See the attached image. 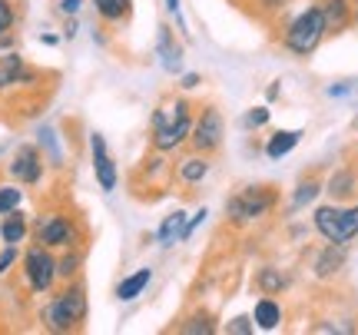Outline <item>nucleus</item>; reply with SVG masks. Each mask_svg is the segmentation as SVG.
<instances>
[{
    "instance_id": "obj_24",
    "label": "nucleus",
    "mask_w": 358,
    "mask_h": 335,
    "mask_svg": "<svg viewBox=\"0 0 358 335\" xmlns=\"http://www.w3.org/2000/svg\"><path fill=\"white\" fill-rule=\"evenodd\" d=\"M182 232H186V213L176 209V213H169L166 220H163V226H159V232H156V239H159V245H173L176 239H182Z\"/></svg>"
},
{
    "instance_id": "obj_26",
    "label": "nucleus",
    "mask_w": 358,
    "mask_h": 335,
    "mask_svg": "<svg viewBox=\"0 0 358 335\" xmlns=\"http://www.w3.org/2000/svg\"><path fill=\"white\" fill-rule=\"evenodd\" d=\"M80 266H83V252H80V249H73V245H70V249H66L64 256H60V262H57V276H60V279H66V283H70V279H77Z\"/></svg>"
},
{
    "instance_id": "obj_3",
    "label": "nucleus",
    "mask_w": 358,
    "mask_h": 335,
    "mask_svg": "<svg viewBox=\"0 0 358 335\" xmlns=\"http://www.w3.org/2000/svg\"><path fill=\"white\" fill-rule=\"evenodd\" d=\"M282 30H285V34H282V47L292 53V57H299V60L312 57V53L322 47V40L329 37V34H325V17H322L319 3H308L306 10L295 13Z\"/></svg>"
},
{
    "instance_id": "obj_16",
    "label": "nucleus",
    "mask_w": 358,
    "mask_h": 335,
    "mask_svg": "<svg viewBox=\"0 0 358 335\" xmlns=\"http://www.w3.org/2000/svg\"><path fill=\"white\" fill-rule=\"evenodd\" d=\"M30 73H27L24 66V57L20 53H7L3 60H0V90H7V87H17V83H27Z\"/></svg>"
},
{
    "instance_id": "obj_36",
    "label": "nucleus",
    "mask_w": 358,
    "mask_h": 335,
    "mask_svg": "<svg viewBox=\"0 0 358 335\" xmlns=\"http://www.w3.org/2000/svg\"><path fill=\"white\" fill-rule=\"evenodd\" d=\"M166 10H169V13H176V17H179V0H166Z\"/></svg>"
},
{
    "instance_id": "obj_5",
    "label": "nucleus",
    "mask_w": 358,
    "mask_h": 335,
    "mask_svg": "<svg viewBox=\"0 0 358 335\" xmlns=\"http://www.w3.org/2000/svg\"><path fill=\"white\" fill-rule=\"evenodd\" d=\"M189 150L203 156H216L226 143V116L219 110L216 104H206L196 110V120H192V129H189Z\"/></svg>"
},
{
    "instance_id": "obj_31",
    "label": "nucleus",
    "mask_w": 358,
    "mask_h": 335,
    "mask_svg": "<svg viewBox=\"0 0 358 335\" xmlns=\"http://www.w3.org/2000/svg\"><path fill=\"white\" fill-rule=\"evenodd\" d=\"M285 10V0H256V13L266 20V13H282Z\"/></svg>"
},
{
    "instance_id": "obj_32",
    "label": "nucleus",
    "mask_w": 358,
    "mask_h": 335,
    "mask_svg": "<svg viewBox=\"0 0 358 335\" xmlns=\"http://www.w3.org/2000/svg\"><path fill=\"white\" fill-rule=\"evenodd\" d=\"M13 262H17V245H10V243H7V249L0 252V276H3V272L10 269Z\"/></svg>"
},
{
    "instance_id": "obj_18",
    "label": "nucleus",
    "mask_w": 358,
    "mask_h": 335,
    "mask_svg": "<svg viewBox=\"0 0 358 335\" xmlns=\"http://www.w3.org/2000/svg\"><path fill=\"white\" fill-rule=\"evenodd\" d=\"M96 17L106 24H127L133 17V0H93Z\"/></svg>"
},
{
    "instance_id": "obj_14",
    "label": "nucleus",
    "mask_w": 358,
    "mask_h": 335,
    "mask_svg": "<svg viewBox=\"0 0 358 335\" xmlns=\"http://www.w3.org/2000/svg\"><path fill=\"white\" fill-rule=\"evenodd\" d=\"M345 245L338 243H329L325 249H319V256L312 262V272H315V279H335L338 272L345 269Z\"/></svg>"
},
{
    "instance_id": "obj_11",
    "label": "nucleus",
    "mask_w": 358,
    "mask_h": 335,
    "mask_svg": "<svg viewBox=\"0 0 358 335\" xmlns=\"http://www.w3.org/2000/svg\"><path fill=\"white\" fill-rule=\"evenodd\" d=\"M322 17H325V34H345L355 24V0H322Z\"/></svg>"
},
{
    "instance_id": "obj_6",
    "label": "nucleus",
    "mask_w": 358,
    "mask_h": 335,
    "mask_svg": "<svg viewBox=\"0 0 358 335\" xmlns=\"http://www.w3.org/2000/svg\"><path fill=\"white\" fill-rule=\"evenodd\" d=\"M312 226L325 243L348 245L358 236V206H319L312 213Z\"/></svg>"
},
{
    "instance_id": "obj_22",
    "label": "nucleus",
    "mask_w": 358,
    "mask_h": 335,
    "mask_svg": "<svg viewBox=\"0 0 358 335\" xmlns=\"http://www.w3.org/2000/svg\"><path fill=\"white\" fill-rule=\"evenodd\" d=\"M27 229H30V226H27V216L20 213V209H10V213L3 216V222H0V239L17 245V243H24Z\"/></svg>"
},
{
    "instance_id": "obj_15",
    "label": "nucleus",
    "mask_w": 358,
    "mask_h": 335,
    "mask_svg": "<svg viewBox=\"0 0 358 335\" xmlns=\"http://www.w3.org/2000/svg\"><path fill=\"white\" fill-rule=\"evenodd\" d=\"M252 285H256L259 296H279V292L289 289V276L282 269H275V266H262V269H256Z\"/></svg>"
},
{
    "instance_id": "obj_10",
    "label": "nucleus",
    "mask_w": 358,
    "mask_h": 335,
    "mask_svg": "<svg viewBox=\"0 0 358 335\" xmlns=\"http://www.w3.org/2000/svg\"><path fill=\"white\" fill-rule=\"evenodd\" d=\"M90 150H93V173H96L100 190H103V193H113L120 173H116L113 156L106 153V140H103L100 133H93V136H90Z\"/></svg>"
},
{
    "instance_id": "obj_1",
    "label": "nucleus",
    "mask_w": 358,
    "mask_h": 335,
    "mask_svg": "<svg viewBox=\"0 0 358 335\" xmlns=\"http://www.w3.org/2000/svg\"><path fill=\"white\" fill-rule=\"evenodd\" d=\"M192 120H196V104L186 97H166L159 100L153 110V123H150V146L159 153H173L189 140Z\"/></svg>"
},
{
    "instance_id": "obj_17",
    "label": "nucleus",
    "mask_w": 358,
    "mask_h": 335,
    "mask_svg": "<svg viewBox=\"0 0 358 335\" xmlns=\"http://www.w3.org/2000/svg\"><path fill=\"white\" fill-rule=\"evenodd\" d=\"M302 140V129H275L266 143V156L268 159H282L285 153H292Z\"/></svg>"
},
{
    "instance_id": "obj_23",
    "label": "nucleus",
    "mask_w": 358,
    "mask_h": 335,
    "mask_svg": "<svg viewBox=\"0 0 358 335\" xmlns=\"http://www.w3.org/2000/svg\"><path fill=\"white\" fill-rule=\"evenodd\" d=\"M325 193L332 196V199H348V196L358 193V180L352 169H338V173H332V180L325 183Z\"/></svg>"
},
{
    "instance_id": "obj_20",
    "label": "nucleus",
    "mask_w": 358,
    "mask_h": 335,
    "mask_svg": "<svg viewBox=\"0 0 358 335\" xmlns=\"http://www.w3.org/2000/svg\"><path fill=\"white\" fill-rule=\"evenodd\" d=\"M176 332H189V335H213L219 329L216 325V315L213 312H192V315H186V319H179L176 325H173Z\"/></svg>"
},
{
    "instance_id": "obj_13",
    "label": "nucleus",
    "mask_w": 358,
    "mask_h": 335,
    "mask_svg": "<svg viewBox=\"0 0 358 335\" xmlns=\"http://www.w3.org/2000/svg\"><path fill=\"white\" fill-rule=\"evenodd\" d=\"M156 53H159V64L166 66L169 73H176L182 66V43L176 40L173 27L169 24H159V34H156Z\"/></svg>"
},
{
    "instance_id": "obj_34",
    "label": "nucleus",
    "mask_w": 358,
    "mask_h": 335,
    "mask_svg": "<svg viewBox=\"0 0 358 335\" xmlns=\"http://www.w3.org/2000/svg\"><path fill=\"white\" fill-rule=\"evenodd\" d=\"M80 3H83V0H60V10H64L66 17H77V13H80Z\"/></svg>"
},
{
    "instance_id": "obj_37",
    "label": "nucleus",
    "mask_w": 358,
    "mask_h": 335,
    "mask_svg": "<svg viewBox=\"0 0 358 335\" xmlns=\"http://www.w3.org/2000/svg\"><path fill=\"white\" fill-rule=\"evenodd\" d=\"M355 20H358V0H355Z\"/></svg>"
},
{
    "instance_id": "obj_21",
    "label": "nucleus",
    "mask_w": 358,
    "mask_h": 335,
    "mask_svg": "<svg viewBox=\"0 0 358 335\" xmlns=\"http://www.w3.org/2000/svg\"><path fill=\"white\" fill-rule=\"evenodd\" d=\"M150 279H153V269H136L133 276H127L123 283L116 285V299L120 302H133L136 296H143V289L150 285Z\"/></svg>"
},
{
    "instance_id": "obj_19",
    "label": "nucleus",
    "mask_w": 358,
    "mask_h": 335,
    "mask_svg": "<svg viewBox=\"0 0 358 335\" xmlns=\"http://www.w3.org/2000/svg\"><path fill=\"white\" fill-rule=\"evenodd\" d=\"M252 322H256L259 329H266V332L279 329V322H282V306L272 296H262L256 302V309H252Z\"/></svg>"
},
{
    "instance_id": "obj_9",
    "label": "nucleus",
    "mask_w": 358,
    "mask_h": 335,
    "mask_svg": "<svg viewBox=\"0 0 358 335\" xmlns=\"http://www.w3.org/2000/svg\"><path fill=\"white\" fill-rule=\"evenodd\" d=\"M10 176L17 183H24V186H34V183H40V176H43V156H40L37 146H20L17 153H13V163H10Z\"/></svg>"
},
{
    "instance_id": "obj_35",
    "label": "nucleus",
    "mask_w": 358,
    "mask_h": 335,
    "mask_svg": "<svg viewBox=\"0 0 358 335\" xmlns=\"http://www.w3.org/2000/svg\"><path fill=\"white\" fill-rule=\"evenodd\" d=\"M352 87L348 83H342V87H329V97H342V93H348Z\"/></svg>"
},
{
    "instance_id": "obj_30",
    "label": "nucleus",
    "mask_w": 358,
    "mask_h": 335,
    "mask_svg": "<svg viewBox=\"0 0 358 335\" xmlns=\"http://www.w3.org/2000/svg\"><path fill=\"white\" fill-rule=\"evenodd\" d=\"M229 332H236V335L256 332V322H252V315H236V319L229 322Z\"/></svg>"
},
{
    "instance_id": "obj_12",
    "label": "nucleus",
    "mask_w": 358,
    "mask_h": 335,
    "mask_svg": "<svg viewBox=\"0 0 358 335\" xmlns=\"http://www.w3.org/2000/svg\"><path fill=\"white\" fill-rule=\"evenodd\" d=\"M209 169H213V156H203L192 150V153H186L176 163V183L186 186V190H196V186L209 176Z\"/></svg>"
},
{
    "instance_id": "obj_29",
    "label": "nucleus",
    "mask_w": 358,
    "mask_h": 335,
    "mask_svg": "<svg viewBox=\"0 0 358 335\" xmlns=\"http://www.w3.org/2000/svg\"><path fill=\"white\" fill-rule=\"evenodd\" d=\"M268 116H272V110L268 106H252L249 113L243 116V127L245 129H259V127H266L268 123Z\"/></svg>"
},
{
    "instance_id": "obj_25",
    "label": "nucleus",
    "mask_w": 358,
    "mask_h": 335,
    "mask_svg": "<svg viewBox=\"0 0 358 335\" xmlns=\"http://www.w3.org/2000/svg\"><path fill=\"white\" fill-rule=\"evenodd\" d=\"M322 190H325V186H322L319 176H306V180H302L299 186H295L292 203H289V206H292V209H306L308 203H315V196H319Z\"/></svg>"
},
{
    "instance_id": "obj_4",
    "label": "nucleus",
    "mask_w": 358,
    "mask_h": 335,
    "mask_svg": "<svg viewBox=\"0 0 358 335\" xmlns=\"http://www.w3.org/2000/svg\"><path fill=\"white\" fill-rule=\"evenodd\" d=\"M83 319H87V289L80 283L66 285L64 292L50 299L47 309H43V325L50 332H73V329H80Z\"/></svg>"
},
{
    "instance_id": "obj_7",
    "label": "nucleus",
    "mask_w": 358,
    "mask_h": 335,
    "mask_svg": "<svg viewBox=\"0 0 358 335\" xmlns=\"http://www.w3.org/2000/svg\"><path fill=\"white\" fill-rule=\"evenodd\" d=\"M24 276L34 292H47L53 285V279H57V259L50 256V249L43 243L30 245L24 252Z\"/></svg>"
},
{
    "instance_id": "obj_33",
    "label": "nucleus",
    "mask_w": 358,
    "mask_h": 335,
    "mask_svg": "<svg viewBox=\"0 0 358 335\" xmlns=\"http://www.w3.org/2000/svg\"><path fill=\"white\" fill-rule=\"evenodd\" d=\"M199 83H203V77H199V73H186V77H182V83H179V90H196Z\"/></svg>"
},
{
    "instance_id": "obj_27",
    "label": "nucleus",
    "mask_w": 358,
    "mask_h": 335,
    "mask_svg": "<svg viewBox=\"0 0 358 335\" xmlns=\"http://www.w3.org/2000/svg\"><path fill=\"white\" fill-rule=\"evenodd\" d=\"M20 199H24V193L17 186H0V216H7L10 209L20 206Z\"/></svg>"
},
{
    "instance_id": "obj_8",
    "label": "nucleus",
    "mask_w": 358,
    "mask_h": 335,
    "mask_svg": "<svg viewBox=\"0 0 358 335\" xmlns=\"http://www.w3.org/2000/svg\"><path fill=\"white\" fill-rule=\"evenodd\" d=\"M37 243H43L47 249H70L77 245V226L64 213H50L37 222Z\"/></svg>"
},
{
    "instance_id": "obj_2",
    "label": "nucleus",
    "mask_w": 358,
    "mask_h": 335,
    "mask_svg": "<svg viewBox=\"0 0 358 335\" xmlns=\"http://www.w3.org/2000/svg\"><path fill=\"white\" fill-rule=\"evenodd\" d=\"M275 206H279V186L249 183V186H239L226 199V220L232 226H249V222H259L262 216H268Z\"/></svg>"
},
{
    "instance_id": "obj_28",
    "label": "nucleus",
    "mask_w": 358,
    "mask_h": 335,
    "mask_svg": "<svg viewBox=\"0 0 358 335\" xmlns=\"http://www.w3.org/2000/svg\"><path fill=\"white\" fill-rule=\"evenodd\" d=\"M17 24V7H13V0H0V37H7Z\"/></svg>"
}]
</instances>
